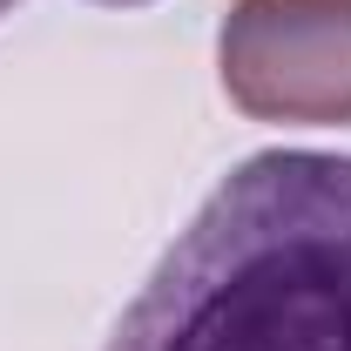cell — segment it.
I'll return each mask as SVG.
<instances>
[{
    "mask_svg": "<svg viewBox=\"0 0 351 351\" xmlns=\"http://www.w3.org/2000/svg\"><path fill=\"white\" fill-rule=\"evenodd\" d=\"M108 351H351V156L237 162Z\"/></svg>",
    "mask_w": 351,
    "mask_h": 351,
    "instance_id": "cell-1",
    "label": "cell"
},
{
    "mask_svg": "<svg viewBox=\"0 0 351 351\" xmlns=\"http://www.w3.org/2000/svg\"><path fill=\"white\" fill-rule=\"evenodd\" d=\"M217 61L230 101L257 122H351V0H237Z\"/></svg>",
    "mask_w": 351,
    "mask_h": 351,
    "instance_id": "cell-2",
    "label": "cell"
},
{
    "mask_svg": "<svg viewBox=\"0 0 351 351\" xmlns=\"http://www.w3.org/2000/svg\"><path fill=\"white\" fill-rule=\"evenodd\" d=\"M108 7H129V0H108Z\"/></svg>",
    "mask_w": 351,
    "mask_h": 351,
    "instance_id": "cell-3",
    "label": "cell"
},
{
    "mask_svg": "<svg viewBox=\"0 0 351 351\" xmlns=\"http://www.w3.org/2000/svg\"><path fill=\"white\" fill-rule=\"evenodd\" d=\"M7 7H14V0H0V14H7Z\"/></svg>",
    "mask_w": 351,
    "mask_h": 351,
    "instance_id": "cell-4",
    "label": "cell"
}]
</instances>
